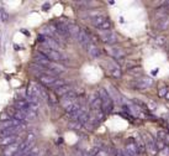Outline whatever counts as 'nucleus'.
<instances>
[{
    "label": "nucleus",
    "instance_id": "1",
    "mask_svg": "<svg viewBox=\"0 0 169 156\" xmlns=\"http://www.w3.org/2000/svg\"><path fill=\"white\" fill-rule=\"evenodd\" d=\"M99 98L101 99V103H102V110L105 114H110L112 110H114V100L111 98V96L107 93V91L105 88H100L99 89Z\"/></svg>",
    "mask_w": 169,
    "mask_h": 156
},
{
    "label": "nucleus",
    "instance_id": "2",
    "mask_svg": "<svg viewBox=\"0 0 169 156\" xmlns=\"http://www.w3.org/2000/svg\"><path fill=\"white\" fill-rule=\"evenodd\" d=\"M38 51H40V53L42 56H45L46 58H48L50 61H53V62L67 60V57L64 55H62L61 52H58L56 50H51V48H47V47H40Z\"/></svg>",
    "mask_w": 169,
    "mask_h": 156
},
{
    "label": "nucleus",
    "instance_id": "3",
    "mask_svg": "<svg viewBox=\"0 0 169 156\" xmlns=\"http://www.w3.org/2000/svg\"><path fill=\"white\" fill-rule=\"evenodd\" d=\"M100 40L104 43L111 46V45H114V43L117 42V36L112 31H100Z\"/></svg>",
    "mask_w": 169,
    "mask_h": 156
},
{
    "label": "nucleus",
    "instance_id": "4",
    "mask_svg": "<svg viewBox=\"0 0 169 156\" xmlns=\"http://www.w3.org/2000/svg\"><path fill=\"white\" fill-rule=\"evenodd\" d=\"M57 79L58 78L56 76H52V74H41V76H38V81L41 82V84L43 87H51V88H53L54 84H56V82H57Z\"/></svg>",
    "mask_w": 169,
    "mask_h": 156
},
{
    "label": "nucleus",
    "instance_id": "5",
    "mask_svg": "<svg viewBox=\"0 0 169 156\" xmlns=\"http://www.w3.org/2000/svg\"><path fill=\"white\" fill-rule=\"evenodd\" d=\"M152 84H153V79H151L150 77H146V76H142L137 81L133 82V87L138 88V89H146V88L151 87Z\"/></svg>",
    "mask_w": 169,
    "mask_h": 156
},
{
    "label": "nucleus",
    "instance_id": "6",
    "mask_svg": "<svg viewBox=\"0 0 169 156\" xmlns=\"http://www.w3.org/2000/svg\"><path fill=\"white\" fill-rule=\"evenodd\" d=\"M106 52L109 53V56H111V57H114L116 60H120V58H122L125 56L124 50L120 48V47H116V46H107Z\"/></svg>",
    "mask_w": 169,
    "mask_h": 156
},
{
    "label": "nucleus",
    "instance_id": "7",
    "mask_svg": "<svg viewBox=\"0 0 169 156\" xmlns=\"http://www.w3.org/2000/svg\"><path fill=\"white\" fill-rule=\"evenodd\" d=\"M85 48H86L88 55H89L91 58H99V57L101 56V50H100L95 43H93V42H90L89 45H86Z\"/></svg>",
    "mask_w": 169,
    "mask_h": 156
},
{
    "label": "nucleus",
    "instance_id": "8",
    "mask_svg": "<svg viewBox=\"0 0 169 156\" xmlns=\"http://www.w3.org/2000/svg\"><path fill=\"white\" fill-rule=\"evenodd\" d=\"M169 27V15H164V16H159L158 20L156 21V29L159 31L167 30Z\"/></svg>",
    "mask_w": 169,
    "mask_h": 156
},
{
    "label": "nucleus",
    "instance_id": "9",
    "mask_svg": "<svg viewBox=\"0 0 169 156\" xmlns=\"http://www.w3.org/2000/svg\"><path fill=\"white\" fill-rule=\"evenodd\" d=\"M145 136H146V139H147V141H146V149L151 153V155H156L157 151H158V149H157V146H156V141H154L147 133H145Z\"/></svg>",
    "mask_w": 169,
    "mask_h": 156
},
{
    "label": "nucleus",
    "instance_id": "10",
    "mask_svg": "<svg viewBox=\"0 0 169 156\" xmlns=\"http://www.w3.org/2000/svg\"><path fill=\"white\" fill-rule=\"evenodd\" d=\"M24 123L20 122V120H16V119H10L7 122H1L0 123V131L5 130V129H9V128H15V127H20Z\"/></svg>",
    "mask_w": 169,
    "mask_h": 156
},
{
    "label": "nucleus",
    "instance_id": "11",
    "mask_svg": "<svg viewBox=\"0 0 169 156\" xmlns=\"http://www.w3.org/2000/svg\"><path fill=\"white\" fill-rule=\"evenodd\" d=\"M56 31L58 33V36H63V37H68L69 36V31H68V24L64 22H58L54 25Z\"/></svg>",
    "mask_w": 169,
    "mask_h": 156
},
{
    "label": "nucleus",
    "instance_id": "12",
    "mask_svg": "<svg viewBox=\"0 0 169 156\" xmlns=\"http://www.w3.org/2000/svg\"><path fill=\"white\" fill-rule=\"evenodd\" d=\"M106 20H109L104 14H98V15H94V16H91L90 17V21H91V24L95 26V27H100Z\"/></svg>",
    "mask_w": 169,
    "mask_h": 156
},
{
    "label": "nucleus",
    "instance_id": "13",
    "mask_svg": "<svg viewBox=\"0 0 169 156\" xmlns=\"http://www.w3.org/2000/svg\"><path fill=\"white\" fill-rule=\"evenodd\" d=\"M25 128V124L20 125V127H15V128H9V129H5L2 131H0V139L2 138H6V136H10V135H16L17 131H20L21 129Z\"/></svg>",
    "mask_w": 169,
    "mask_h": 156
},
{
    "label": "nucleus",
    "instance_id": "14",
    "mask_svg": "<svg viewBox=\"0 0 169 156\" xmlns=\"http://www.w3.org/2000/svg\"><path fill=\"white\" fill-rule=\"evenodd\" d=\"M107 73L114 77V78H120L122 76V72H121V68L116 65V63H110L109 68H107Z\"/></svg>",
    "mask_w": 169,
    "mask_h": 156
},
{
    "label": "nucleus",
    "instance_id": "15",
    "mask_svg": "<svg viewBox=\"0 0 169 156\" xmlns=\"http://www.w3.org/2000/svg\"><path fill=\"white\" fill-rule=\"evenodd\" d=\"M77 40H78V42H79L80 45H83V46H86V45H89V43L91 42L90 35H89V32H88L86 30H82V31H80V33H79L78 37H77Z\"/></svg>",
    "mask_w": 169,
    "mask_h": 156
},
{
    "label": "nucleus",
    "instance_id": "16",
    "mask_svg": "<svg viewBox=\"0 0 169 156\" xmlns=\"http://www.w3.org/2000/svg\"><path fill=\"white\" fill-rule=\"evenodd\" d=\"M135 144H136V146H137L140 154H143V153L147 151V149H146V141L143 140V138H142L140 134L136 135V138H135Z\"/></svg>",
    "mask_w": 169,
    "mask_h": 156
},
{
    "label": "nucleus",
    "instance_id": "17",
    "mask_svg": "<svg viewBox=\"0 0 169 156\" xmlns=\"http://www.w3.org/2000/svg\"><path fill=\"white\" fill-rule=\"evenodd\" d=\"M16 143H19L17 135H10V136L0 139V146H10V145L16 144Z\"/></svg>",
    "mask_w": 169,
    "mask_h": 156
},
{
    "label": "nucleus",
    "instance_id": "18",
    "mask_svg": "<svg viewBox=\"0 0 169 156\" xmlns=\"http://www.w3.org/2000/svg\"><path fill=\"white\" fill-rule=\"evenodd\" d=\"M125 150H126V155L127 156H137L140 154V153H138V149H137V146H136V144H135V141L126 144Z\"/></svg>",
    "mask_w": 169,
    "mask_h": 156
},
{
    "label": "nucleus",
    "instance_id": "19",
    "mask_svg": "<svg viewBox=\"0 0 169 156\" xmlns=\"http://www.w3.org/2000/svg\"><path fill=\"white\" fill-rule=\"evenodd\" d=\"M72 92V87L69 86V84H64V86H62V87H59V88H57L56 91H54V93H56V96L57 97H64V96H67L68 93H71Z\"/></svg>",
    "mask_w": 169,
    "mask_h": 156
},
{
    "label": "nucleus",
    "instance_id": "20",
    "mask_svg": "<svg viewBox=\"0 0 169 156\" xmlns=\"http://www.w3.org/2000/svg\"><path fill=\"white\" fill-rule=\"evenodd\" d=\"M20 144H21V143H16V144H12V145L7 146V148L4 150V155L2 156H15V154H16L17 150H19Z\"/></svg>",
    "mask_w": 169,
    "mask_h": 156
},
{
    "label": "nucleus",
    "instance_id": "21",
    "mask_svg": "<svg viewBox=\"0 0 169 156\" xmlns=\"http://www.w3.org/2000/svg\"><path fill=\"white\" fill-rule=\"evenodd\" d=\"M43 45H46L47 48H51V50H56L58 48V42L56 40H53L52 37H45V41H43Z\"/></svg>",
    "mask_w": 169,
    "mask_h": 156
},
{
    "label": "nucleus",
    "instance_id": "22",
    "mask_svg": "<svg viewBox=\"0 0 169 156\" xmlns=\"http://www.w3.org/2000/svg\"><path fill=\"white\" fill-rule=\"evenodd\" d=\"M68 31H69V36L78 37V35L80 33L82 29L77 24H68Z\"/></svg>",
    "mask_w": 169,
    "mask_h": 156
},
{
    "label": "nucleus",
    "instance_id": "23",
    "mask_svg": "<svg viewBox=\"0 0 169 156\" xmlns=\"http://www.w3.org/2000/svg\"><path fill=\"white\" fill-rule=\"evenodd\" d=\"M157 139L162 140L167 146H169V134L168 133H166V131H163V130H159L158 134H157Z\"/></svg>",
    "mask_w": 169,
    "mask_h": 156
},
{
    "label": "nucleus",
    "instance_id": "24",
    "mask_svg": "<svg viewBox=\"0 0 169 156\" xmlns=\"http://www.w3.org/2000/svg\"><path fill=\"white\" fill-rule=\"evenodd\" d=\"M68 127H69L71 129H74V130H79V129H82L83 124H82V123H79V122H77V120H74V122H71V123L68 124Z\"/></svg>",
    "mask_w": 169,
    "mask_h": 156
},
{
    "label": "nucleus",
    "instance_id": "25",
    "mask_svg": "<svg viewBox=\"0 0 169 156\" xmlns=\"http://www.w3.org/2000/svg\"><path fill=\"white\" fill-rule=\"evenodd\" d=\"M156 146H157V149H158V150H164V149L167 148V145H166V144H164L162 140H159V139H157V140H156Z\"/></svg>",
    "mask_w": 169,
    "mask_h": 156
},
{
    "label": "nucleus",
    "instance_id": "26",
    "mask_svg": "<svg viewBox=\"0 0 169 156\" xmlns=\"http://www.w3.org/2000/svg\"><path fill=\"white\" fill-rule=\"evenodd\" d=\"M48 100L51 102V104H57L58 99H57L56 93H50V96H48Z\"/></svg>",
    "mask_w": 169,
    "mask_h": 156
},
{
    "label": "nucleus",
    "instance_id": "27",
    "mask_svg": "<svg viewBox=\"0 0 169 156\" xmlns=\"http://www.w3.org/2000/svg\"><path fill=\"white\" fill-rule=\"evenodd\" d=\"M168 92H169L168 88H167V87H163V88H161V89L158 91V94H159V97H166Z\"/></svg>",
    "mask_w": 169,
    "mask_h": 156
},
{
    "label": "nucleus",
    "instance_id": "28",
    "mask_svg": "<svg viewBox=\"0 0 169 156\" xmlns=\"http://www.w3.org/2000/svg\"><path fill=\"white\" fill-rule=\"evenodd\" d=\"M166 42H167V38H166L164 36L161 35V36L157 37V43H158V45H166Z\"/></svg>",
    "mask_w": 169,
    "mask_h": 156
},
{
    "label": "nucleus",
    "instance_id": "29",
    "mask_svg": "<svg viewBox=\"0 0 169 156\" xmlns=\"http://www.w3.org/2000/svg\"><path fill=\"white\" fill-rule=\"evenodd\" d=\"M11 118L9 117V114L6 113V112H4V113H1V115H0V120L1 122H7V120H10Z\"/></svg>",
    "mask_w": 169,
    "mask_h": 156
},
{
    "label": "nucleus",
    "instance_id": "30",
    "mask_svg": "<svg viewBox=\"0 0 169 156\" xmlns=\"http://www.w3.org/2000/svg\"><path fill=\"white\" fill-rule=\"evenodd\" d=\"M0 12H1V20H2V21H6V20H7V15H6V12H5L2 9L0 10Z\"/></svg>",
    "mask_w": 169,
    "mask_h": 156
},
{
    "label": "nucleus",
    "instance_id": "31",
    "mask_svg": "<svg viewBox=\"0 0 169 156\" xmlns=\"http://www.w3.org/2000/svg\"><path fill=\"white\" fill-rule=\"evenodd\" d=\"M43 10H47V9H50V4H45V6L42 7Z\"/></svg>",
    "mask_w": 169,
    "mask_h": 156
},
{
    "label": "nucleus",
    "instance_id": "32",
    "mask_svg": "<svg viewBox=\"0 0 169 156\" xmlns=\"http://www.w3.org/2000/svg\"><path fill=\"white\" fill-rule=\"evenodd\" d=\"M96 156H105V153H102V151H100V153H99V154H98V155Z\"/></svg>",
    "mask_w": 169,
    "mask_h": 156
},
{
    "label": "nucleus",
    "instance_id": "33",
    "mask_svg": "<svg viewBox=\"0 0 169 156\" xmlns=\"http://www.w3.org/2000/svg\"><path fill=\"white\" fill-rule=\"evenodd\" d=\"M166 98H167V99H169V92H168V93H167V96H166Z\"/></svg>",
    "mask_w": 169,
    "mask_h": 156
},
{
    "label": "nucleus",
    "instance_id": "34",
    "mask_svg": "<svg viewBox=\"0 0 169 156\" xmlns=\"http://www.w3.org/2000/svg\"><path fill=\"white\" fill-rule=\"evenodd\" d=\"M168 53H169V51H168Z\"/></svg>",
    "mask_w": 169,
    "mask_h": 156
}]
</instances>
